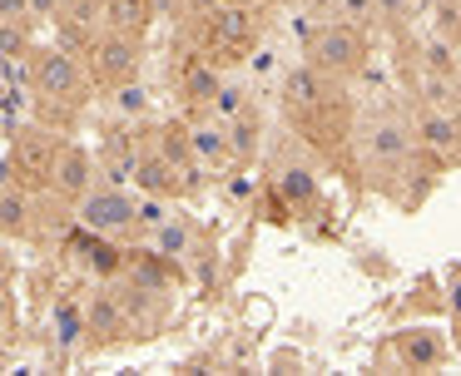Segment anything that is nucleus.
<instances>
[{
	"instance_id": "obj_21",
	"label": "nucleus",
	"mask_w": 461,
	"mask_h": 376,
	"mask_svg": "<svg viewBox=\"0 0 461 376\" xmlns=\"http://www.w3.org/2000/svg\"><path fill=\"white\" fill-rule=\"evenodd\" d=\"M273 193H278L288 208H308L312 198H318V174L303 168V164H283L278 174H273Z\"/></svg>"
},
{
	"instance_id": "obj_31",
	"label": "nucleus",
	"mask_w": 461,
	"mask_h": 376,
	"mask_svg": "<svg viewBox=\"0 0 461 376\" xmlns=\"http://www.w3.org/2000/svg\"><path fill=\"white\" fill-rule=\"evenodd\" d=\"M332 5H338V20H352V25L377 20V0H332Z\"/></svg>"
},
{
	"instance_id": "obj_35",
	"label": "nucleus",
	"mask_w": 461,
	"mask_h": 376,
	"mask_svg": "<svg viewBox=\"0 0 461 376\" xmlns=\"http://www.w3.org/2000/svg\"><path fill=\"white\" fill-rule=\"evenodd\" d=\"M0 20H31L25 0H0Z\"/></svg>"
},
{
	"instance_id": "obj_12",
	"label": "nucleus",
	"mask_w": 461,
	"mask_h": 376,
	"mask_svg": "<svg viewBox=\"0 0 461 376\" xmlns=\"http://www.w3.org/2000/svg\"><path fill=\"white\" fill-rule=\"evenodd\" d=\"M65 253H75V263L90 267L95 277H114L124 267V253L110 243V233H95V228H85V223H80V233H70Z\"/></svg>"
},
{
	"instance_id": "obj_19",
	"label": "nucleus",
	"mask_w": 461,
	"mask_h": 376,
	"mask_svg": "<svg viewBox=\"0 0 461 376\" xmlns=\"http://www.w3.org/2000/svg\"><path fill=\"white\" fill-rule=\"evenodd\" d=\"M189 158L203 168H223L229 164V129H223V119H203V124L189 129Z\"/></svg>"
},
{
	"instance_id": "obj_5",
	"label": "nucleus",
	"mask_w": 461,
	"mask_h": 376,
	"mask_svg": "<svg viewBox=\"0 0 461 376\" xmlns=\"http://www.w3.org/2000/svg\"><path fill=\"white\" fill-rule=\"evenodd\" d=\"M55 148H60V139H55L50 129H21V134L11 139V178L25 184L31 193L35 188H50Z\"/></svg>"
},
{
	"instance_id": "obj_17",
	"label": "nucleus",
	"mask_w": 461,
	"mask_h": 376,
	"mask_svg": "<svg viewBox=\"0 0 461 376\" xmlns=\"http://www.w3.org/2000/svg\"><path fill=\"white\" fill-rule=\"evenodd\" d=\"M31 228V188L15 184V178H0V237H25Z\"/></svg>"
},
{
	"instance_id": "obj_3",
	"label": "nucleus",
	"mask_w": 461,
	"mask_h": 376,
	"mask_svg": "<svg viewBox=\"0 0 461 376\" xmlns=\"http://www.w3.org/2000/svg\"><path fill=\"white\" fill-rule=\"evenodd\" d=\"M308 59L322 69L328 79H342V75H357L367 65V30L352 25V20H332L312 35L308 45Z\"/></svg>"
},
{
	"instance_id": "obj_2",
	"label": "nucleus",
	"mask_w": 461,
	"mask_h": 376,
	"mask_svg": "<svg viewBox=\"0 0 461 376\" xmlns=\"http://www.w3.org/2000/svg\"><path fill=\"white\" fill-rule=\"evenodd\" d=\"M199 15H203V40H209L213 49H229L233 59H243L263 35V15H258L253 0H213Z\"/></svg>"
},
{
	"instance_id": "obj_22",
	"label": "nucleus",
	"mask_w": 461,
	"mask_h": 376,
	"mask_svg": "<svg viewBox=\"0 0 461 376\" xmlns=\"http://www.w3.org/2000/svg\"><path fill=\"white\" fill-rule=\"evenodd\" d=\"M50 332H55V342H60L65 352L85 346V302L60 297V302H55V312H50Z\"/></svg>"
},
{
	"instance_id": "obj_8",
	"label": "nucleus",
	"mask_w": 461,
	"mask_h": 376,
	"mask_svg": "<svg viewBox=\"0 0 461 376\" xmlns=\"http://www.w3.org/2000/svg\"><path fill=\"white\" fill-rule=\"evenodd\" d=\"M130 327H134V317L124 312L120 292L100 287V292L85 297V346H114L130 336Z\"/></svg>"
},
{
	"instance_id": "obj_24",
	"label": "nucleus",
	"mask_w": 461,
	"mask_h": 376,
	"mask_svg": "<svg viewBox=\"0 0 461 376\" xmlns=\"http://www.w3.org/2000/svg\"><path fill=\"white\" fill-rule=\"evenodd\" d=\"M223 129H229V154L249 164L258 154V119H253V109H239L233 119H223Z\"/></svg>"
},
{
	"instance_id": "obj_7",
	"label": "nucleus",
	"mask_w": 461,
	"mask_h": 376,
	"mask_svg": "<svg viewBox=\"0 0 461 376\" xmlns=\"http://www.w3.org/2000/svg\"><path fill=\"white\" fill-rule=\"evenodd\" d=\"M100 184V164L85 144H60L55 148V168H50V193L65 203H80L90 188Z\"/></svg>"
},
{
	"instance_id": "obj_15",
	"label": "nucleus",
	"mask_w": 461,
	"mask_h": 376,
	"mask_svg": "<svg viewBox=\"0 0 461 376\" xmlns=\"http://www.w3.org/2000/svg\"><path fill=\"white\" fill-rule=\"evenodd\" d=\"M134 158H140L134 134H130V129H110V134H104V148L95 154V164H100L104 184L124 188V184H130V174H134Z\"/></svg>"
},
{
	"instance_id": "obj_23",
	"label": "nucleus",
	"mask_w": 461,
	"mask_h": 376,
	"mask_svg": "<svg viewBox=\"0 0 461 376\" xmlns=\"http://www.w3.org/2000/svg\"><path fill=\"white\" fill-rule=\"evenodd\" d=\"M154 253L174 257V263H184V257H194V228L184 223L179 213H169L159 228H154Z\"/></svg>"
},
{
	"instance_id": "obj_6",
	"label": "nucleus",
	"mask_w": 461,
	"mask_h": 376,
	"mask_svg": "<svg viewBox=\"0 0 461 376\" xmlns=\"http://www.w3.org/2000/svg\"><path fill=\"white\" fill-rule=\"evenodd\" d=\"M75 218H80L85 228H95V233H130L134 228V193H124V188H114V184H95L90 193L75 203Z\"/></svg>"
},
{
	"instance_id": "obj_28",
	"label": "nucleus",
	"mask_w": 461,
	"mask_h": 376,
	"mask_svg": "<svg viewBox=\"0 0 461 376\" xmlns=\"http://www.w3.org/2000/svg\"><path fill=\"white\" fill-rule=\"evenodd\" d=\"M114 104H120L124 119H134V114H144V109H149V89L140 85V75L124 79V85H114Z\"/></svg>"
},
{
	"instance_id": "obj_33",
	"label": "nucleus",
	"mask_w": 461,
	"mask_h": 376,
	"mask_svg": "<svg viewBox=\"0 0 461 376\" xmlns=\"http://www.w3.org/2000/svg\"><path fill=\"white\" fill-rule=\"evenodd\" d=\"M456 30H461V5H456V0H441V5H437V35L451 40Z\"/></svg>"
},
{
	"instance_id": "obj_32",
	"label": "nucleus",
	"mask_w": 461,
	"mask_h": 376,
	"mask_svg": "<svg viewBox=\"0 0 461 376\" xmlns=\"http://www.w3.org/2000/svg\"><path fill=\"white\" fill-rule=\"evenodd\" d=\"M411 5H417V0H377V20H387L392 30H407Z\"/></svg>"
},
{
	"instance_id": "obj_14",
	"label": "nucleus",
	"mask_w": 461,
	"mask_h": 376,
	"mask_svg": "<svg viewBox=\"0 0 461 376\" xmlns=\"http://www.w3.org/2000/svg\"><path fill=\"white\" fill-rule=\"evenodd\" d=\"M120 273H124V282H134V287H144V292L159 297L164 287L179 277V263H174V257H164V253H154V247H144V253H130V257H124Z\"/></svg>"
},
{
	"instance_id": "obj_13",
	"label": "nucleus",
	"mask_w": 461,
	"mask_h": 376,
	"mask_svg": "<svg viewBox=\"0 0 461 376\" xmlns=\"http://www.w3.org/2000/svg\"><path fill=\"white\" fill-rule=\"evenodd\" d=\"M130 184L140 188V193H164V198H174V193L184 188V168L174 164V158H164L159 148H140Z\"/></svg>"
},
{
	"instance_id": "obj_36",
	"label": "nucleus",
	"mask_w": 461,
	"mask_h": 376,
	"mask_svg": "<svg viewBox=\"0 0 461 376\" xmlns=\"http://www.w3.org/2000/svg\"><path fill=\"white\" fill-rule=\"evenodd\" d=\"M451 312H456V322H461V277L451 282Z\"/></svg>"
},
{
	"instance_id": "obj_34",
	"label": "nucleus",
	"mask_w": 461,
	"mask_h": 376,
	"mask_svg": "<svg viewBox=\"0 0 461 376\" xmlns=\"http://www.w3.org/2000/svg\"><path fill=\"white\" fill-rule=\"evenodd\" d=\"M25 10H31V15H60L65 0H25Z\"/></svg>"
},
{
	"instance_id": "obj_18",
	"label": "nucleus",
	"mask_w": 461,
	"mask_h": 376,
	"mask_svg": "<svg viewBox=\"0 0 461 376\" xmlns=\"http://www.w3.org/2000/svg\"><path fill=\"white\" fill-rule=\"evenodd\" d=\"M154 15H159V5L154 0H100V20L104 30H124V35H140L154 25Z\"/></svg>"
},
{
	"instance_id": "obj_16",
	"label": "nucleus",
	"mask_w": 461,
	"mask_h": 376,
	"mask_svg": "<svg viewBox=\"0 0 461 376\" xmlns=\"http://www.w3.org/2000/svg\"><path fill=\"white\" fill-rule=\"evenodd\" d=\"M392 352H397L402 366H411V372H431V366H441V356H447V342H441V332H431V327H407V332H397Z\"/></svg>"
},
{
	"instance_id": "obj_11",
	"label": "nucleus",
	"mask_w": 461,
	"mask_h": 376,
	"mask_svg": "<svg viewBox=\"0 0 461 376\" xmlns=\"http://www.w3.org/2000/svg\"><path fill=\"white\" fill-rule=\"evenodd\" d=\"M411 134H417L421 148H431V154H441V158L461 154V119H456V109H447V104H421V114L411 119Z\"/></svg>"
},
{
	"instance_id": "obj_29",
	"label": "nucleus",
	"mask_w": 461,
	"mask_h": 376,
	"mask_svg": "<svg viewBox=\"0 0 461 376\" xmlns=\"http://www.w3.org/2000/svg\"><path fill=\"white\" fill-rule=\"evenodd\" d=\"M239 109H249V99H243V85H229V79H223L219 94L209 99V109H203V114H213V119H233Z\"/></svg>"
},
{
	"instance_id": "obj_1",
	"label": "nucleus",
	"mask_w": 461,
	"mask_h": 376,
	"mask_svg": "<svg viewBox=\"0 0 461 376\" xmlns=\"http://www.w3.org/2000/svg\"><path fill=\"white\" fill-rule=\"evenodd\" d=\"M25 85L41 104H60L75 109L85 104V69L75 65V55L65 45H31L25 49Z\"/></svg>"
},
{
	"instance_id": "obj_30",
	"label": "nucleus",
	"mask_w": 461,
	"mask_h": 376,
	"mask_svg": "<svg viewBox=\"0 0 461 376\" xmlns=\"http://www.w3.org/2000/svg\"><path fill=\"white\" fill-rule=\"evenodd\" d=\"M35 40L25 35V20H0V55H15L25 59V49H31Z\"/></svg>"
},
{
	"instance_id": "obj_27",
	"label": "nucleus",
	"mask_w": 461,
	"mask_h": 376,
	"mask_svg": "<svg viewBox=\"0 0 461 376\" xmlns=\"http://www.w3.org/2000/svg\"><path fill=\"white\" fill-rule=\"evenodd\" d=\"M456 75H431V69H421V99H427V104H456Z\"/></svg>"
},
{
	"instance_id": "obj_20",
	"label": "nucleus",
	"mask_w": 461,
	"mask_h": 376,
	"mask_svg": "<svg viewBox=\"0 0 461 376\" xmlns=\"http://www.w3.org/2000/svg\"><path fill=\"white\" fill-rule=\"evenodd\" d=\"M219 85H223L219 65L203 59V55H194L189 65H184V75H179V94L189 99V104H199V109H209V99L219 94Z\"/></svg>"
},
{
	"instance_id": "obj_4",
	"label": "nucleus",
	"mask_w": 461,
	"mask_h": 376,
	"mask_svg": "<svg viewBox=\"0 0 461 376\" xmlns=\"http://www.w3.org/2000/svg\"><path fill=\"white\" fill-rule=\"evenodd\" d=\"M140 65H144V40L140 35L100 30V35L90 40V69H95V79H100L104 89L134 79V75H140Z\"/></svg>"
},
{
	"instance_id": "obj_25",
	"label": "nucleus",
	"mask_w": 461,
	"mask_h": 376,
	"mask_svg": "<svg viewBox=\"0 0 461 376\" xmlns=\"http://www.w3.org/2000/svg\"><path fill=\"white\" fill-rule=\"evenodd\" d=\"M154 148H159L164 158H174L179 168H189V164H194V158H189V129H184L179 119H169V124L159 129V144H154Z\"/></svg>"
},
{
	"instance_id": "obj_10",
	"label": "nucleus",
	"mask_w": 461,
	"mask_h": 376,
	"mask_svg": "<svg viewBox=\"0 0 461 376\" xmlns=\"http://www.w3.org/2000/svg\"><path fill=\"white\" fill-rule=\"evenodd\" d=\"M283 104H288L298 119L322 114V109L332 104V85H328V75H322V69L312 65V59L293 65L288 75H283Z\"/></svg>"
},
{
	"instance_id": "obj_26",
	"label": "nucleus",
	"mask_w": 461,
	"mask_h": 376,
	"mask_svg": "<svg viewBox=\"0 0 461 376\" xmlns=\"http://www.w3.org/2000/svg\"><path fill=\"white\" fill-rule=\"evenodd\" d=\"M421 69H431V75H456L461 69V59H456V49H451V40H427L421 45Z\"/></svg>"
},
{
	"instance_id": "obj_9",
	"label": "nucleus",
	"mask_w": 461,
	"mask_h": 376,
	"mask_svg": "<svg viewBox=\"0 0 461 376\" xmlns=\"http://www.w3.org/2000/svg\"><path fill=\"white\" fill-rule=\"evenodd\" d=\"M362 148H367L372 164H407L411 148H417V134H411V124H402L397 114H382V119H367L362 124Z\"/></svg>"
}]
</instances>
